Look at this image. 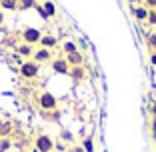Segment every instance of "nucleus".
Instances as JSON below:
<instances>
[{
  "label": "nucleus",
  "mask_w": 156,
  "mask_h": 152,
  "mask_svg": "<svg viewBox=\"0 0 156 152\" xmlns=\"http://www.w3.org/2000/svg\"><path fill=\"white\" fill-rule=\"evenodd\" d=\"M18 72H20V76H22V78L32 80V78H36L38 74H40V64H38V62H34L32 58H28V60H24L22 64H20Z\"/></svg>",
  "instance_id": "f257e3e1"
},
{
  "label": "nucleus",
  "mask_w": 156,
  "mask_h": 152,
  "mask_svg": "<svg viewBox=\"0 0 156 152\" xmlns=\"http://www.w3.org/2000/svg\"><path fill=\"white\" fill-rule=\"evenodd\" d=\"M34 148H36V152H52L56 148L54 140H52V136H48V134H38L36 138H34Z\"/></svg>",
  "instance_id": "f03ea898"
},
{
  "label": "nucleus",
  "mask_w": 156,
  "mask_h": 152,
  "mask_svg": "<svg viewBox=\"0 0 156 152\" xmlns=\"http://www.w3.org/2000/svg\"><path fill=\"white\" fill-rule=\"evenodd\" d=\"M38 106H40L42 110H56L58 108V100L52 92H40L38 94Z\"/></svg>",
  "instance_id": "7ed1b4c3"
},
{
  "label": "nucleus",
  "mask_w": 156,
  "mask_h": 152,
  "mask_svg": "<svg viewBox=\"0 0 156 152\" xmlns=\"http://www.w3.org/2000/svg\"><path fill=\"white\" fill-rule=\"evenodd\" d=\"M20 38H22V42H26V44H40L42 30H38V28H34V26L22 28V32H20Z\"/></svg>",
  "instance_id": "20e7f679"
},
{
  "label": "nucleus",
  "mask_w": 156,
  "mask_h": 152,
  "mask_svg": "<svg viewBox=\"0 0 156 152\" xmlns=\"http://www.w3.org/2000/svg\"><path fill=\"white\" fill-rule=\"evenodd\" d=\"M52 58H54V56H52V50H50V48H44V46L36 48V50H34V54H32V60H34V62H38L40 66L46 64V62L50 64Z\"/></svg>",
  "instance_id": "39448f33"
},
{
  "label": "nucleus",
  "mask_w": 156,
  "mask_h": 152,
  "mask_svg": "<svg viewBox=\"0 0 156 152\" xmlns=\"http://www.w3.org/2000/svg\"><path fill=\"white\" fill-rule=\"evenodd\" d=\"M36 10L40 12V16L44 20L54 18V16H56V6H54V2H52V0H44V2H42V6L40 4L36 6Z\"/></svg>",
  "instance_id": "423d86ee"
},
{
  "label": "nucleus",
  "mask_w": 156,
  "mask_h": 152,
  "mask_svg": "<svg viewBox=\"0 0 156 152\" xmlns=\"http://www.w3.org/2000/svg\"><path fill=\"white\" fill-rule=\"evenodd\" d=\"M50 68L54 70L56 74H62V76L70 72V64L66 62V58H62V56H60V58H52V62H50Z\"/></svg>",
  "instance_id": "0eeeda50"
},
{
  "label": "nucleus",
  "mask_w": 156,
  "mask_h": 152,
  "mask_svg": "<svg viewBox=\"0 0 156 152\" xmlns=\"http://www.w3.org/2000/svg\"><path fill=\"white\" fill-rule=\"evenodd\" d=\"M34 44H26V42H20V44H16V54H20L24 60H28V58H32V54H34Z\"/></svg>",
  "instance_id": "6e6552de"
},
{
  "label": "nucleus",
  "mask_w": 156,
  "mask_h": 152,
  "mask_svg": "<svg viewBox=\"0 0 156 152\" xmlns=\"http://www.w3.org/2000/svg\"><path fill=\"white\" fill-rule=\"evenodd\" d=\"M68 76L74 80V82H82V80L86 78V70H84V66H70Z\"/></svg>",
  "instance_id": "1a4fd4ad"
},
{
  "label": "nucleus",
  "mask_w": 156,
  "mask_h": 152,
  "mask_svg": "<svg viewBox=\"0 0 156 152\" xmlns=\"http://www.w3.org/2000/svg\"><path fill=\"white\" fill-rule=\"evenodd\" d=\"M64 58H66V62H68L70 66H84V54L80 50L72 52V54H66Z\"/></svg>",
  "instance_id": "9d476101"
},
{
  "label": "nucleus",
  "mask_w": 156,
  "mask_h": 152,
  "mask_svg": "<svg viewBox=\"0 0 156 152\" xmlns=\"http://www.w3.org/2000/svg\"><path fill=\"white\" fill-rule=\"evenodd\" d=\"M40 46H44V48H56L58 46V38L56 36H52V34H42V38H40Z\"/></svg>",
  "instance_id": "9b49d317"
},
{
  "label": "nucleus",
  "mask_w": 156,
  "mask_h": 152,
  "mask_svg": "<svg viewBox=\"0 0 156 152\" xmlns=\"http://www.w3.org/2000/svg\"><path fill=\"white\" fill-rule=\"evenodd\" d=\"M132 14H134V18H136L138 22H146L148 20V8L146 6H136V8H132Z\"/></svg>",
  "instance_id": "f8f14e48"
},
{
  "label": "nucleus",
  "mask_w": 156,
  "mask_h": 152,
  "mask_svg": "<svg viewBox=\"0 0 156 152\" xmlns=\"http://www.w3.org/2000/svg\"><path fill=\"white\" fill-rule=\"evenodd\" d=\"M78 50V42H72V40H66L62 42V52L64 54H72V52Z\"/></svg>",
  "instance_id": "ddd939ff"
},
{
  "label": "nucleus",
  "mask_w": 156,
  "mask_h": 152,
  "mask_svg": "<svg viewBox=\"0 0 156 152\" xmlns=\"http://www.w3.org/2000/svg\"><path fill=\"white\" fill-rule=\"evenodd\" d=\"M0 10H18V0H0Z\"/></svg>",
  "instance_id": "4468645a"
},
{
  "label": "nucleus",
  "mask_w": 156,
  "mask_h": 152,
  "mask_svg": "<svg viewBox=\"0 0 156 152\" xmlns=\"http://www.w3.org/2000/svg\"><path fill=\"white\" fill-rule=\"evenodd\" d=\"M36 6H38L36 0H18V10H32Z\"/></svg>",
  "instance_id": "2eb2a0df"
},
{
  "label": "nucleus",
  "mask_w": 156,
  "mask_h": 152,
  "mask_svg": "<svg viewBox=\"0 0 156 152\" xmlns=\"http://www.w3.org/2000/svg\"><path fill=\"white\" fill-rule=\"evenodd\" d=\"M146 46L150 48V50H156V32H150L146 36Z\"/></svg>",
  "instance_id": "dca6fc26"
},
{
  "label": "nucleus",
  "mask_w": 156,
  "mask_h": 152,
  "mask_svg": "<svg viewBox=\"0 0 156 152\" xmlns=\"http://www.w3.org/2000/svg\"><path fill=\"white\" fill-rule=\"evenodd\" d=\"M82 148H84V152H94V144H92V138H84V140H82Z\"/></svg>",
  "instance_id": "f3484780"
},
{
  "label": "nucleus",
  "mask_w": 156,
  "mask_h": 152,
  "mask_svg": "<svg viewBox=\"0 0 156 152\" xmlns=\"http://www.w3.org/2000/svg\"><path fill=\"white\" fill-rule=\"evenodd\" d=\"M150 26H156V8H150L148 10V20H146Z\"/></svg>",
  "instance_id": "a211bd4d"
},
{
  "label": "nucleus",
  "mask_w": 156,
  "mask_h": 152,
  "mask_svg": "<svg viewBox=\"0 0 156 152\" xmlns=\"http://www.w3.org/2000/svg\"><path fill=\"white\" fill-rule=\"evenodd\" d=\"M60 138H62V140H66V142H74L72 132H68V130H62V132H60Z\"/></svg>",
  "instance_id": "6ab92c4d"
},
{
  "label": "nucleus",
  "mask_w": 156,
  "mask_h": 152,
  "mask_svg": "<svg viewBox=\"0 0 156 152\" xmlns=\"http://www.w3.org/2000/svg\"><path fill=\"white\" fill-rule=\"evenodd\" d=\"M10 130H12V126H10V124H2V128H0V136L6 138V136L10 134Z\"/></svg>",
  "instance_id": "aec40b11"
},
{
  "label": "nucleus",
  "mask_w": 156,
  "mask_h": 152,
  "mask_svg": "<svg viewBox=\"0 0 156 152\" xmlns=\"http://www.w3.org/2000/svg\"><path fill=\"white\" fill-rule=\"evenodd\" d=\"M10 146H12V142H10L8 138H2V140H0V150H2V152H6Z\"/></svg>",
  "instance_id": "412c9836"
},
{
  "label": "nucleus",
  "mask_w": 156,
  "mask_h": 152,
  "mask_svg": "<svg viewBox=\"0 0 156 152\" xmlns=\"http://www.w3.org/2000/svg\"><path fill=\"white\" fill-rule=\"evenodd\" d=\"M150 132H152V138L156 142V116H152V122H150Z\"/></svg>",
  "instance_id": "4be33fe9"
},
{
  "label": "nucleus",
  "mask_w": 156,
  "mask_h": 152,
  "mask_svg": "<svg viewBox=\"0 0 156 152\" xmlns=\"http://www.w3.org/2000/svg\"><path fill=\"white\" fill-rule=\"evenodd\" d=\"M146 8H156V0H146Z\"/></svg>",
  "instance_id": "5701e85b"
},
{
  "label": "nucleus",
  "mask_w": 156,
  "mask_h": 152,
  "mask_svg": "<svg viewBox=\"0 0 156 152\" xmlns=\"http://www.w3.org/2000/svg\"><path fill=\"white\" fill-rule=\"evenodd\" d=\"M70 152H84V148H82V144H78V146H72V148H70Z\"/></svg>",
  "instance_id": "b1692460"
},
{
  "label": "nucleus",
  "mask_w": 156,
  "mask_h": 152,
  "mask_svg": "<svg viewBox=\"0 0 156 152\" xmlns=\"http://www.w3.org/2000/svg\"><path fill=\"white\" fill-rule=\"evenodd\" d=\"M150 64H154V66H156V50H152V52H150Z\"/></svg>",
  "instance_id": "393cba45"
},
{
  "label": "nucleus",
  "mask_w": 156,
  "mask_h": 152,
  "mask_svg": "<svg viewBox=\"0 0 156 152\" xmlns=\"http://www.w3.org/2000/svg\"><path fill=\"white\" fill-rule=\"evenodd\" d=\"M4 20H6V16H4V10H0V26L4 24Z\"/></svg>",
  "instance_id": "a878e982"
},
{
  "label": "nucleus",
  "mask_w": 156,
  "mask_h": 152,
  "mask_svg": "<svg viewBox=\"0 0 156 152\" xmlns=\"http://www.w3.org/2000/svg\"><path fill=\"white\" fill-rule=\"evenodd\" d=\"M150 112H152V116H156V100L152 102V108H150Z\"/></svg>",
  "instance_id": "bb28decb"
},
{
  "label": "nucleus",
  "mask_w": 156,
  "mask_h": 152,
  "mask_svg": "<svg viewBox=\"0 0 156 152\" xmlns=\"http://www.w3.org/2000/svg\"><path fill=\"white\" fill-rule=\"evenodd\" d=\"M0 152H2V150H0Z\"/></svg>",
  "instance_id": "cd10ccee"
}]
</instances>
